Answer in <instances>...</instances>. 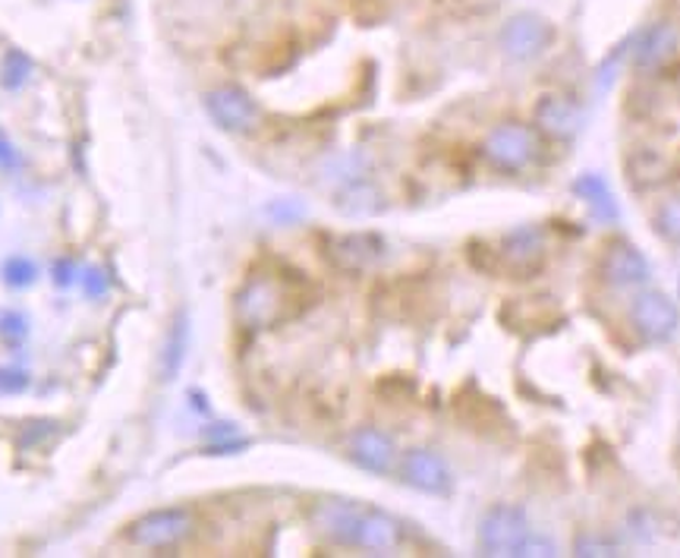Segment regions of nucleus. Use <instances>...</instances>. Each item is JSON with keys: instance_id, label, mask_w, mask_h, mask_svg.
I'll list each match as a JSON object with an SVG mask.
<instances>
[{"instance_id": "6e6552de", "label": "nucleus", "mask_w": 680, "mask_h": 558, "mask_svg": "<svg viewBox=\"0 0 680 558\" xmlns=\"http://www.w3.org/2000/svg\"><path fill=\"white\" fill-rule=\"evenodd\" d=\"M363 512H366V508L356 505V502L328 498V502H319V505L312 508V524H315L319 534L328 536L331 543L356 549V534H359Z\"/></svg>"}, {"instance_id": "f8f14e48", "label": "nucleus", "mask_w": 680, "mask_h": 558, "mask_svg": "<svg viewBox=\"0 0 680 558\" xmlns=\"http://www.w3.org/2000/svg\"><path fill=\"white\" fill-rule=\"evenodd\" d=\"M350 458L369 473H388L395 468L397 448L381 429L366 426V429H356L350 436Z\"/></svg>"}, {"instance_id": "0eeeda50", "label": "nucleus", "mask_w": 680, "mask_h": 558, "mask_svg": "<svg viewBox=\"0 0 680 558\" xmlns=\"http://www.w3.org/2000/svg\"><path fill=\"white\" fill-rule=\"evenodd\" d=\"M532 149H536V142H532V133L524 124H501V127H495L483 146L485 158L495 168H501V171H520L532 158Z\"/></svg>"}, {"instance_id": "6ab92c4d", "label": "nucleus", "mask_w": 680, "mask_h": 558, "mask_svg": "<svg viewBox=\"0 0 680 558\" xmlns=\"http://www.w3.org/2000/svg\"><path fill=\"white\" fill-rule=\"evenodd\" d=\"M32 73H35L32 57H29L25 51H20V47H10V51L3 54V64H0V86L10 92L22 89V86L32 79Z\"/></svg>"}, {"instance_id": "5701e85b", "label": "nucleus", "mask_w": 680, "mask_h": 558, "mask_svg": "<svg viewBox=\"0 0 680 558\" xmlns=\"http://www.w3.org/2000/svg\"><path fill=\"white\" fill-rule=\"evenodd\" d=\"M57 432V423L54 420H35V423L22 426L20 432V448L22 451H32V448H39L47 439V436H54Z\"/></svg>"}, {"instance_id": "9d476101", "label": "nucleus", "mask_w": 680, "mask_h": 558, "mask_svg": "<svg viewBox=\"0 0 680 558\" xmlns=\"http://www.w3.org/2000/svg\"><path fill=\"white\" fill-rule=\"evenodd\" d=\"M602 275L615 288H637V285L649 281V262L637 246L615 244L608 246L602 256Z\"/></svg>"}, {"instance_id": "7ed1b4c3", "label": "nucleus", "mask_w": 680, "mask_h": 558, "mask_svg": "<svg viewBox=\"0 0 680 558\" xmlns=\"http://www.w3.org/2000/svg\"><path fill=\"white\" fill-rule=\"evenodd\" d=\"M554 39V29L539 13H517L501 29V47L510 61H532L539 57Z\"/></svg>"}, {"instance_id": "4be33fe9", "label": "nucleus", "mask_w": 680, "mask_h": 558, "mask_svg": "<svg viewBox=\"0 0 680 558\" xmlns=\"http://www.w3.org/2000/svg\"><path fill=\"white\" fill-rule=\"evenodd\" d=\"M35 278H39V268H35L32 259H25V256L7 259V266H3V281H7L10 288H29Z\"/></svg>"}, {"instance_id": "39448f33", "label": "nucleus", "mask_w": 680, "mask_h": 558, "mask_svg": "<svg viewBox=\"0 0 680 558\" xmlns=\"http://www.w3.org/2000/svg\"><path fill=\"white\" fill-rule=\"evenodd\" d=\"M284 291L274 278H252L237 297V315L249 329H268L281 319Z\"/></svg>"}, {"instance_id": "412c9836", "label": "nucleus", "mask_w": 680, "mask_h": 558, "mask_svg": "<svg viewBox=\"0 0 680 558\" xmlns=\"http://www.w3.org/2000/svg\"><path fill=\"white\" fill-rule=\"evenodd\" d=\"M656 227H659V234L665 240L680 244V196L661 202L659 212H656Z\"/></svg>"}, {"instance_id": "ddd939ff", "label": "nucleus", "mask_w": 680, "mask_h": 558, "mask_svg": "<svg viewBox=\"0 0 680 558\" xmlns=\"http://www.w3.org/2000/svg\"><path fill=\"white\" fill-rule=\"evenodd\" d=\"M403 539V530L391 514L378 512V508H366L363 521H359V534H356V549H366L375 556H388L395 552Z\"/></svg>"}, {"instance_id": "2eb2a0df", "label": "nucleus", "mask_w": 680, "mask_h": 558, "mask_svg": "<svg viewBox=\"0 0 680 558\" xmlns=\"http://www.w3.org/2000/svg\"><path fill=\"white\" fill-rule=\"evenodd\" d=\"M674 51H678V29L671 23H652L634 39V64L639 69H656Z\"/></svg>"}, {"instance_id": "423d86ee", "label": "nucleus", "mask_w": 680, "mask_h": 558, "mask_svg": "<svg viewBox=\"0 0 680 558\" xmlns=\"http://www.w3.org/2000/svg\"><path fill=\"white\" fill-rule=\"evenodd\" d=\"M205 108L212 120L227 133H249L259 124V108L256 101L237 86H220V89L205 95Z\"/></svg>"}, {"instance_id": "393cba45", "label": "nucleus", "mask_w": 680, "mask_h": 558, "mask_svg": "<svg viewBox=\"0 0 680 558\" xmlns=\"http://www.w3.org/2000/svg\"><path fill=\"white\" fill-rule=\"evenodd\" d=\"M25 332H29L25 315L0 313V337H7V341H20V337H25Z\"/></svg>"}, {"instance_id": "aec40b11", "label": "nucleus", "mask_w": 680, "mask_h": 558, "mask_svg": "<svg viewBox=\"0 0 680 558\" xmlns=\"http://www.w3.org/2000/svg\"><path fill=\"white\" fill-rule=\"evenodd\" d=\"M337 205L344 212H350V215H369V212L378 208V193H375L373 186H366L363 180H353V183H347V190L341 193Z\"/></svg>"}, {"instance_id": "cd10ccee", "label": "nucleus", "mask_w": 680, "mask_h": 558, "mask_svg": "<svg viewBox=\"0 0 680 558\" xmlns=\"http://www.w3.org/2000/svg\"><path fill=\"white\" fill-rule=\"evenodd\" d=\"M576 549H580V556H612V546L595 543V539H580Z\"/></svg>"}, {"instance_id": "dca6fc26", "label": "nucleus", "mask_w": 680, "mask_h": 558, "mask_svg": "<svg viewBox=\"0 0 680 558\" xmlns=\"http://www.w3.org/2000/svg\"><path fill=\"white\" fill-rule=\"evenodd\" d=\"M536 124L554 139H571L583 127V114L564 95H546L536 108Z\"/></svg>"}, {"instance_id": "a211bd4d", "label": "nucleus", "mask_w": 680, "mask_h": 558, "mask_svg": "<svg viewBox=\"0 0 680 558\" xmlns=\"http://www.w3.org/2000/svg\"><path fill=\"white\" fill-rule=\"evenodd\" d=\"M573 190L583 196V202L590 205V212H593L598 222H617V202L615 196H612V190H608V183L602 178H595V174H583V178L573 183Z\"/></svg>"}, {"instance_id": "f257e3e1", "label": "nucleus", "mask_w": 680, "mask_h": 558, "mask_svg": "<svg viewBox=\"0 0 680 558\" xmlns=\"http://www.w3.org/2000/svg\"><path fill=\"white\" fill-rule=\"evenodd\" d=\"M529 536H532L529 517L524 508L514 505L488 508L479 524V546L485 556H520Z\"/></svg>"}, {"instance_id": "c756f323", "label": "nucleus", "mask_w": 680, "mask_h": 558, "mask_svg": "<svg viewBox=\"0 0 680 558\" xmlns=\"http://www.w3.org/2000/svg\"><path fill=\"white\" fill-rule=\"evenodd\" d=\"M0 164H3V168L17 164V152H13V149H10V146H7L3 139H0Z\"/></svg>"}, {"instance_id": "1a4fd4ad", "label": "nucleus", "mask_w": 680, "mask_h": 558, "mask_svg": "<svg viewBox=\"0 0 680 558\" xmlns=\"http://www.w3.org/2000/svg\"><path fill=\"white\" fill-rule=\"evenodd\" d=\"M403 480L419 492H432V495H444L451 490V468L444 464V458L429 451V448H413L403 454V464H400Z\"/></svg>"}, {"instance_id": "9b49d317", "label": "nucleus", "mask_w": 680, "mask_h": 558, "mask_svg": "<svg viewBox=\"0 0 680 558\" xmlns=\"http://www.w3.org/2000/svg\"><path fill=\"white\" fill-rule=\"evenodd\" d=\"M549 240L546 230L536 224H520L505 237V259L514 271H536L546 262Z\"/></svg>"}, {"instance_id": "bb28decb", "label": "nucleus", "mask_w": 680, "mask_h": 558, "mask_svg": "<svg viewBox=\"0 0 680 558\" xmlns=\"http://www.w3.org/2000/svg\"><path fill=\"white\" fill-rule=\"evenodd\" d=\"M86 293L88 297H105L108 293V278L101 271H86Z\"/></svg>"}, {"instance_id": "20e7f679", "label": "nucleus", "mask_w": 680, "mask_h": 558, "mask_svg": "<svg viewBox=\"0 0 680 558\" xmlns=\"http://www.w3.org/2000/svg\"><path fill=\"white\" fill-rule=\"evenodd\" d=\"M630 319H634V329L649 344H665V341H671V337L678 335V307L665 293H639L637 300H634V307H630Z\"/></svg>"}, {"instance_id": "c85d7f7f", "label": "nucleus", "mask_w": 680, "mask_h": 558, "mask_svg": "<svg viewBox=\"0 0 680 558\" xmlns=\"http://www.w3.org/2000/svg\"><path fill=\"white\" fill-rule=\"evenodd\" d=\"M54 281H57V285H61V288H66V285H69V281H73V262H57V266H54Z\"/></svg>"}, {"instance_id": "a878e982", "label": "nucleus", "mask_w": 680, "mask_h": 558, "mask_svg": "<svg viewBox=\"0 0 680 558\" xmlns=\"http://www.w3.org/2000/svg\"><path fill=\"white\" fill-rule=\"evenodd\" d=\"M558 549H554V543H549V539H542V536H529L527 546H524V552L520 556H554Z\"/></svg>"}, {"instance_id": "f03ea898", "label": "nucleus", "mask_w": 680, "mask_h": 558, "mask_svg": "<svg viewBox=\"0 0 680 558\" xmlns=\"http://www.w3.org/2000/svg\"><path fill=\"white\" fill-rule=\"evenodd\" d=\"M193 530H196V521L186 508H158L132 521L127 539L142 549H171V546H180Z\"/></svg>"}, {"instance_id": "f3484780", "label": "nucleus", "mask_w": 680, "mask_h": 558, "mask_svg": "<svg viewBox=\"0 0 680 558\" xmlns=\"http://www.w3.org/2000/svg\"><path fill=\"white\" fill-rule=\"evenodd\" d=\"M186 351H190V313L180 310L168 329V341H164V351H161V363H158V373L161 382H174L186 363Z\"/></svg>"}, {"instance_id": "4468645a", "label": "nucleus", "mask_w": 680, "mask_h": 558, "mask_svg": "<svg viewBox=\"0 0 680 558\" xmlns=\"http://www.w3.org/2000/svg\"><path fill=\"white\" fill-rule=\"evenodd\" d=\"M328 256L334 259V266L344 271H363L385 256V244L373 234H347V237L331 240Z\"/></svg>"}, {"instance_id": "b1692460", "label": "nucleus", "mask_w": 680, "mask_h": 558, "mask_svg": "<svg viewBox=\"0 0 680 558\" xmlns=\"http://www.w3.org/2000/svg\"><path fill=\"white\" fill-rule=\"evenodd\" d=\"M29 373L25 369H17V366H0V398L7 395H20L29 388Z\"/></svg>"}]
</instances>
